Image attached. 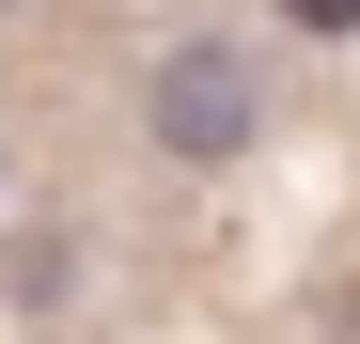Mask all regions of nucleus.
Returning <instances> with one entry per match:
<instances>
[{"instance_id":"nucleus-1","label":"nucleus","mask_w":360,"mask_h":344,"mask_svg":"<svg viewBox=\"0 0 360 344\" xmlns=\"http://www.w3.org/2000/svg\"><path fill=\"white\" fill-rule=\"evenodd\" d=\"M141 126H157V157H188V172L251 157V126H266V79H251V47H219V32L157 47V79H141Z\"/></svg>"},{"instance_id":"nucleus-2","label":"nucleus","mask_w":360,"mask_h":344,"mask_svg":"<svg viewBox=\"0 0 360 344\" xmlns=\"http://www.w3.org/2000/svg\"><path fill=\"white\" fill-rule=\"evenodd\" d=\"M282 32H360V0H282Z\"/></svg>"}]
</instances>
